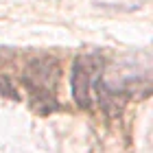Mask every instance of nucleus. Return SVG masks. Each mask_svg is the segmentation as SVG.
Here are the masks:
<instances>
[{"mask_svg":"<svg viewBox=\"0 0 153 153\" xmlns=\"http://www.w3.org/2000/svg\"><path fill=\"white\" fill-rule=\"evenodd\" d=\"M103 74V57L99 55H81L74 59L72 66V96L79 107H92L94 103V92L99 90Z\"/></svg>","mask_w":153,"mask_h":153,"instance_id":"nucleus-1","label":"nucleus"},{"mask_svg":"<svg viewBox=\"0 0 153 153\" xmlns=\"http://www.w3.org/2000/svg\"><path fill=\"white\" fill-rule=\"evenodd\" d=\"M59 81V66L53 59H35L26 68V83L33 90V96H53Z\"/></svg>","mask_w":153,"mask_h":153,"instance_id":"nucleus-2","label":"nucleus"},{"mask_svg":"<svg viewBox=\"0 0 153 153\" xmlns=\"http://www.w3.org/2000/svg\"><path fill=\"white\" fill-rule=\"evenodd\" d=\"M0 94L9 96V99H18L16 94V88H13V83L7 79V76H0Z\"/></svg>","mask_w":153,"mask_h":153,"instance_id":"nucleus-3","label":"nucleus"}]
</instances>
